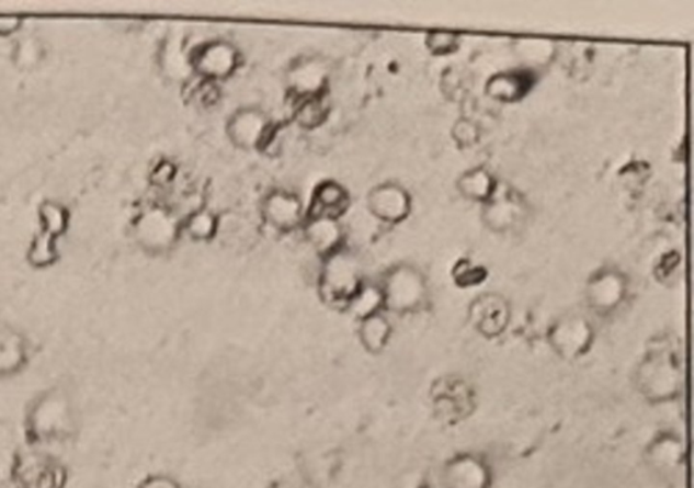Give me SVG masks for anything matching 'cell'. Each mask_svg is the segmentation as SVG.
<instances>
[{"label":"cell","instance_id":"cell-1","mask_svg":"<svg viewBox=\"0 0 694 488\" xmlns=\"http://www.w3.org/2000/svg\"><path fill=\"white\" fill-rule=\"evenodd\" d=\"M634 386L651 405H668L685 388V349L680 337L661 332L648 340L635 366Z\"/></svg>","mask_w":694,"mask_h":488},{"label":"cell","instance_id":"cell-2","mask_svg":"<svg viewBox=\"0 0 694 488\" xmlns=\"http://www.w3.org/2000/svg\"><path fill=\"white\" fill-rule=\"evenodd\" d=\"M77 423L72 395L59 386L43 389L34 396L24 416L26 440L36 447L70 440L77 432Z\"/></svg>","mask_w":694,"mask_h":488},{"label":"cell","instance_id":"cell-3","mask_svg":"<svg viewBox=\"0 0 694 488\" xmlns=\"http://www.w3.org/2000/svg\"><path fill=\"white\" fill-rule=\"evenodd\" d=\"M429 399L435 419L444 424L463 423L478 409V393L460 375L435 378L429 390Z\"/></svg>","mask_w":694,"mask_h":488},{"label":"cell","instance_id":"cell-4","mask_svg":"<svg viewBox=\"0 0 694 488\" xmlns=\"http://www.w3.org/2000/svg\"><path fill=\"white\" fill-rule=\"evenodd\" d=\"M380 288L384 308L395 314H414L428 303V280L420 269L410 263H399L389 269Z\"/></svg>","mask_w":694,"mask_h":488},{"label":"cell","instance_id":"cell-5","mask_svg":"<svg viewBox=\"0 0 694 488\" xmlns=\"http://www.w3.org/2000/svg\"><path fill=\"white\" fill-rule=\"evenodd\" d=\"M364 284L359 258L352 251L340 249L325 257L320 270V291L331 303H346Z\"/></svg>","mask_w":694,"mask_h":488},{"label":"cell","instance_id":"cell-6","mask_svg":"<svg viewBox=\"0 0 694 488\" xmlns=\"http://www.w3.org/2000/svg\"><path fill=\"white\" fill-rule=\"evenodd\" d=\"M11 475L15 488H66L67 485L65 464L36 446L16 456Z\"/></svg>","mask_w":694,"mask_h":488},{"label":"cell","instance_id":"cell-7","mask_svg":"<svg viewBox=\"0 0 694 488\" xmlns=\"http://www.w3.org/2000/svg\"><path fill=\"white\" fill-rule=\"evenodd\" d=\"M132 237L148 254H164L180 237V224L163 206H147L132 223Z\"/></svg>","mask_w":694,"mask_h":488},{"label":"cell","instance_id":"cell-8","mask_svg":"<svg viewBox=\"0 0 694 488\" xmlns=\"http://www.w3.org/2000/svg\"><path fill=\"white\" fill-rule=\"evenodd\" d=\"M547 342L550 350L565 361H577L588 355L595 342V330L588 318L579 314H566L548 327Z\"/></svg>","mask_w":694,"mask_h":488},{"label":"cell","instance_id":"cell-9","mask_svg":"<svg viewBox=\"0 0 694 488\" xmlns=\"http://www.w3.org/2000/svg\"><path fill=\"white\" fill-rule=\"evenodd\" d=\"M628 291L627 275L615 266H604L590 275L584 286V300L599 317H610L622 307Z\"/></svg>","mask_w":694,"mask_h":488},{"label":"cell","instance_id":"cell-10","mask_svg":"<svg viewBox=\"0 0 694 488\" xmlns=\"http://www.w3.org/2000/svg\"><path fill=\"white\" fill-rule=\"evenodd\" d=\"M441 488H492L494 473L487 458L475 452H458L440 473Z\"/></svg>","mask_w":694,"mask_h":488},{"label":"cell","instance_id":"cell-11","mask_svg":"<svg viewBox=\"0 0 694 488\" xmlns=\"http://www.w3.org/2000/svg\"><path fill=\"white\" fill-rule=\"evenodd\" d=\"M468 320L480 337L497 340L507 332L512 321V307L499 293H481L469 303Z\"/></svg>","mask_w":694,"mask_h":488},{"label":"cell","instance_id":"cell-12","mask_svg":"<svg viewBox=\"0 0 694 488\" xmlns=\"http://www.w3.org/2000/svg\"><path fill=\"white\" fill-rule=\"evenodd\" d=\"M645 461L653 473L673 476L686 465V444L673 430H661L648 441Z\"/></svg>","mask_w":694,"mask_h":488},{"label":"cell","instance_id":"cell-13","mask_svg":"<svg viewBox=\"0 0 694 488\" xmlns=\"http://www.w3.org/2000/svg\"><path fill=\"white\" fill-rule=\"evenodd\" d=\"M226 130L235 147L252 151L265 143L271 122L261 109L242 107L229 117Z\"/></svg>","mask_w":694,"mask_h":488},{"label":"cell","instance_id":"cell-14","mask_svg":"<svg viewBox=\"0 0 694 488\" xmlns=\"http://www.w3.org/2000/svg\"><path fill=\"white\" fill-rule=\"evenodd\" d=\"M239 52L227 42H211L201 45L191 57L192 68L200 77L221 80L231 77L239 67Z\"/></svg>","mask_w":694,"mask_h":488},{"label":"cell","instance_id":"cell-15","mask_svg":"<svg viewBox=\"0 0 694 488\" xmlns=\"http://www.w3.org/2000/svg\"><path fill=\"white\" fill-rule=\"evenodd\" d=\"M372 216L387 224H398L409 217L412 201L409 192L398 183H380L372 189L366 198Z\"/></svg>","mask_w":694,"mask_h":488},{"label":"cell","instance_id":"cell-16","mask_svg":"<svg viewBox=\"0 0 694 488\" xmlns=\"http://www.w3.org/2000/svg\"><path fill=\"white\" fill-rule=\"evenodd\" d=\"M329 79L330 68L320 57H307L288 71L289 89L300 100L322 97Z\"/></svg>","mask_w":694,"mask_h":488},{"label":"cell","instance_id":"cell-17","mask_svg":"<svg viewBox=\"0 0 694 488\" xmlns=\"http://www.w3.org/2000/svg\"><path fill=\"white\" fill-rule=\"evenodd\" d=\"M27 338L15 326L0 319V378L20 375L29 363Z\"/></svg>","mask_w":694,"mask_h":488},{"label":"cell","instance_id":"cell-18","mask_svg":"<svg viewBox=\"0 0 694 488\" xmlns=\"http://www.w3.org/2000/svg\"><path fill=\"white\" fill-rule=\"evenodd\" d=\"M263 217L278 231H294L300 226L304 217L302 201L297 195L277 191L268 195L263 201Z\"/></svg>","mask_w":694,"mask_h":488},{"label":"cell","instance_id":"cell-19","mask_svg":"<svg viewBox=\"0 0 694 488\" xmlns=\"http://www.w3.org/2000/svg\"><path fill=\"white\" fill-rule=\"evenodd\" d=\"M304 235L309 245L323 258L342 249L343 227L338 217L329 215H312L304 227Z\"/></svg>","mask_w":694,"mask_h":488},{"label":"cell","instance_id":"cell-20","mask_svg":"<svg viewBox=\"0 0 694 488\" xmlns=\"http://www.w3.org/2000/svg\"><path fill=\"white\" fill-rule=\"evenodd\" d=\"M535 84L533 73L527 70L504 71L487 80L486 93L492 100L501 102H517L522 100Z\"/></svg>","mask_w":694,"mask_h":488},{"label":"cell","instance_id":"cell-21","mask_svg":"<svg viewBox=\"0 0 694 488\" xmlns=\"http://www.w3.org/2000/svg\"><path fill=\"white\" fill-rule=\"evenodd\" d=\"M11 63L21 72H32L47 61L48 45L37 34H24L15 39L11 48Z\"/></svg>","mask_w":694,"mask_h":488},{"label":"cell","instance_id":"cell-22","mask_svg":"<svg viewBox=\"0 0 694 488\" xmlns=\"http://www.w3.org/2000/svg\"><path fill=\"white\" fill-rule=\"evenodd\" d=\"M522 206L510 197H492L483 209V222L491 231L502 234L512 231L521 223Z\"/></svg>","mask_w":694,"mask_h":488},{"label":"cell","instance_id":"cell-23","mask_svg":"<svg viewBox=\"0 0 694 488\" xmlns=\"http://www.w3.org/2000/svg\"><path fill=\"white\" fill-rule=\"evenodd\" d=\"M38 232L45 237L59 240L68 231L71 223V214L65 204L56 200H44L38 205Z\"/></svg>","mask_w":694,"mask_h":488},{"label":"cell","instance_id":"cell-24","mask_svg":"<svg viewBox=\"0 0 694 488\" xmlns=\"http://www.w3.org/2000/svg\"><path fill=\"white\" fill-rule=\"evenodd\" d=\"M458 192L476 203H489L497 194V181L490 171L483 168H475L464 172L457 180Z\"/></svg>","mask_w":694,"mask_h":488},{"label":"cell","instance_id":"cell-25","mask_svg":"<svg viewBox=\"0 0 694 488\" xmlns=\"http://www.w3.org/2000/svg\"><path fill=\"white\" fill-rule=\"evenodd\" d=\"M359 337L366 352L382 353L392 337V325L382 313L360 320Z\"/></svg>","mask_w":694,"mask_h":488},{"label":"cell","instance_id":"cell-26","mask_svg":"<svg viewBox=\"0 0 694 488\" xmlns=\"http://www.w3.org/2000/svg\"><path fill=\"white\" fill-rule=\"evenodd\" d=\"M349 194L346 189L334 181L320 183L312 198V215H329L340 219L346 211Z\"/></svg>","mask_w":694,"mask_h":488},{"label":"cell","instance_id":"cell-27","mask_svg":"<svg viewBox=\"0 0 694 488\" xmlns=\"http://www.w3.org/2000/svg\"><path fill=\"white\" fill-rule=\"evenodd\" d=\"M350 313L359 320L372 317L382 313L384 308V297L380 285L364 283L346 303Z\"/></svg>","mask_w":694,"mask_h":488},{"label":"cell","instance_id":"cell-28","mask_svg":"<svg viewBox=\"0 0 694 488\" xmlns=\"http://www.w3.org/2000/svg\"><path fill=\"white\" fill-rule=\"evenodd\" d=\"M60 260L59 240H55L37 232L34 235L26 251V261L34 269H49Z\"/></svg>","mask_w":694,"mask_h":488},{"label":"cell","instance_id":"cell-29","mask_svg":"<svg viewBox=\"0 0 694 488\" xmlns=\"http://www.w3.org/2000/svg\"><path fill=\"white\" fill-rule=\"evenodd\" d=\"M300 101L295 114L297 125L303 129H317L325 123L327 114H329L323 95L306 98V100Z\"/></svg>","mask_w":694,"mask_h":488},{"label":"cell","instance_id":"cell-30","mask_svg":"<svg viewBox=\"0 0 694 488\" xmlns=\"http://www.w3.org/2000/svg\"><path fill=\"white\" fill-rule=\"evenodd\" d=\"M185 229L193 240L206 242L214 239L219 231V220L215 214L208 209H198L187 217Z\"/></svg>","mask_w":694,"mask_h":488},{"label":"cell","instance_id":"cell-31","mask_svg":"<svg viewBox=\"0 0 694 488\" xmlns=\"http://www.w3.org/2000/svg\"><path fill=\"white\" fill-rule=\"evenodd\" d=\"M554 45L538 39H521L517 44V55L522 60L533 65H546L554 55Z\"/></svg>","mask_w":694,"mask_h":488},{"label":"cell","instance_id":"cell-32","mask_svg":"<svg viewBox=\"0 0 694 488\" xmlns=\"http://www.w3.org/2000/svg\"><path fill=\"white\" fill-rule=\"evenodd\" d=\"M486 277V269L473 265L468 260L456 263L455 269H453V279H455L456 284L463 286V288L479 285L483 283Z\"/></svg>","mask_w":694,"mask_h":488},{"label":"cell","instance_id":"cell-33","mask_svg":"<svg viewBox=\"0 0 694 488\" xmlns=\"http://www.w3.org/2000/svg\"><path fill=\"white\" fill-rule=\"evenodd\" d=\"M426 44L434 55L444 56L455 52L458 47V37L452 33H430Z\"/></svg>","mask_w":694,"mask_h":488},{"label":"cell","instance_id":"cell-34","mask_svg":"<svg viewBox=\"0 0 694 488\" xmlns=\"http://www.w3.org/2000/svg\"><path fill=\"white\" fill-rule=\"evenodd\" d=\"M452 134L458 145L464 147L473 146L479 140L478 126L469 122V120H460V122H457L455 126H453Z\"/></svg>","mask_w":694,"mask_h":488},{"label":"cell","instance_id":"cell-35","mask_svg":"<svg viewBox=\"0 0 694 488\" xmlns=\"http://www.w3.org/2000/svg\"><path fill=\"white\" fill-rule=\"evenodd\" d=\"M25 19L22 15H0V38L16 36L24 29Z\"/></svg>","mask_w":694,"mask_h":488},{"label":"cell","instance_id":"cell-36","mask_svg":"<svg viewBox=\"0 0 694 488\" xmlns=\"http://www.w3.org/2000/svg\"><path fill=\"white\" fill-rule=\"evenodd\" d=\"M137 488H183L180 481L169 475L155 474L143 479Z\"/></svg>","mask_w":694,"mask_h":488},{"label":"cell","instance_id":"cell-37","mask_svg":"<svg viewBox=\"0 0 694 488\" xmlns=\"http://www.w3.org/2000/svg\"><path fill=\"white\" fill-rule=\"evenodd\" d=\"M272 488H291V487L285 486V485H275V486H274V487H272Z\"/></svg>","mask_w":694,"mask_h":488}]
</instances>
